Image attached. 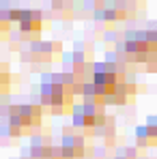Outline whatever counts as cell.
<instances>
[{
  "instance_id": "obj_1",
  "label": "cell",
  "mask_w": 157,
  "mask_h": 159,
  "mask_svg": "<svg viewBox=\"0 0 157 159\" xmlns=\"http://www.w3.org/2000/svg\"><path fill=\"white\" fill-rule=\"evenodd\" d=\"M73 90L67 88L65 84H60L56 75H45L41 82V103L48 107L52 114H69L76 110L73 103Z\"/></svg>"
},
{
  "instance_id": "obj_2",
  "label": "cell",
  "mask_w": 157,
  "mask_h": 159,
  "mask_svg": "<svg viewBox=\"0 0 157 159\" xmlns=\"http://www.w3.org/2000/svg\"><path fill=\"white\" fill-rule=\"evenodd\" d=\"M11 22L20 24V32L22 39L26 41H37L39 32L43 28V15L39 11H22V9H11Z\"/></svg>"
},
{
  "instance_id": "obj_3",
  "label": "cell",
  "mask_w": 157,
  "mask_h": 159,
  "mask_svg": "<svg viewBox=\"0 0 157 159\" xmlns=\"http://www.w3.org/2000/svg\"><path fill=\"white\" fill-rule=\"evenodd\" d=\"M60 52H62L60 41H35L30 43L28 52H22V58L32 62H54Z\"/></svg>"
},
{
  "instance_id": "obj_4",
  "label": "cell",
  "mask_w": 157,
  "mask_h": 159,
  "mask_svg": "<svg viewBox=\"0 0 157 159\" xmlns=\"http://www.w3.org/2000/svg\"><path fill=\"white\" fill-rule=\"evenodd\" d=\"M86 146H84V138L82 135H65L62 138V146H60V155L62 159H84Z\"/></svg>"
},
{
  "instance_id": "obj_5",
  "label": "cell",
  "mask_w": 157,
  "mask_h": 159,
  "mask_svg": "<svg viewBox=\"0 0 157 159\" xmlns=\"http://www.w3.org/2000/svg\"><path fill=\"white\" fill-rule=\"evenodd\" d=\"M15 114L20 116L22 120V127L24 129H32V127H39L41 125V118H43V112L39 106H20L15 107Z\"/></svg>"
},
{
  "instance_id": "obj_6",
  "label": "cell",
  "mask_w": 157,
  "mask_h": 159,
  "mask_svg": "<svg viewBox=\"0 0 157 159\" xmlns=\"http://www.w3.org/2000/svg\"><path fill=\"white\" fill-rule=\"evenodd\" d=\"M136 138H138V146H153L157 142V127L142 125L136 129Z\"/></svg>"
},
{
  "instance_id": "obj_7",
  "label": "cell",
  "mask_w": 157,
  "mask_h": 159,
  "mask_svg": "<svg viewBox=\"0 0 157 159\" xmlns=\"http://www.w3.org/2000/svg\"><path fill=\"white\" fill-rule=\"evenodd\" d=\"M11 82H13L11 73H7V71L0 73V95H7L11 90Z\"/></svg>"
},
{
  "instance_id": "obj_8",
  "label": "cell",
  "mask_w": 157,
  "mask_h": 159,
  "mask_svg": "<svg viewBox=\"0 0 157 159\" xmlns=\"http://www.w3.org/2000/svg\"><path fill=\"white\" fill-rule=\"evenodd\" d=\"M2 71H4V65H0V73H2Z\"/></svg>"
}]
</instances>
